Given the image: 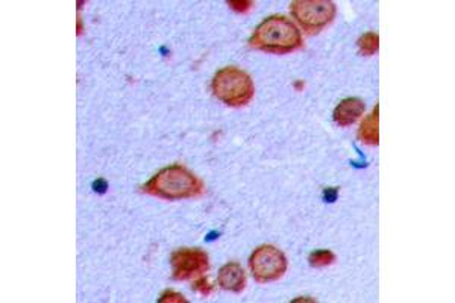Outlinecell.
<instances>
[{"mask_svg":"<svg viewBox=\"0 0 455 303\" xmlns=\"http://www.w3.org/2000/svg\"><path fill=\"white\" fill-rule=\"evenodd\" d=\"M203 182L181 164L167 165L141 186V191L164 200L196 199L203 194Z\"/></svg>","mask_w":455,"mask_h":303,"instance_id":"6da1fadb","label":"cell"},{"mask_svg":"<svg viewBox=\"0 0 455 303\" xmlns=\"http://www.w3.org/2000/svg\"><path fill=\"white\" fill-rule=\"evenodd\" d=\"M303 38L299 28L284 15H270L257 26L249 47L272 55H287L302 47Z\"/></svg>","mask_w":455,"mask_h":303,"instance_id":"7a4b0ae2","label":"cell"},{"mask_svg":"<svg viewBox=\"0 0 455 303\" xmlns=\"http://www.w3.org/2000/svg\"><path fill=\"white\" fill-rule=\"evenodd\" d=\"M211 91L222 103L242 108L254 99L255 85L247 71L228 66L220 68L211 81Z\"/></svg>","mask_w":455,"mask_h":303,"instance_id":"3957f363","label":"cell"},{"mask_svg":"<svg viewBox=\"0 0 455 303\" xmlns=\"http://www.w3.org/2000/svg\"><path fill=\"white\" fill-rule=\"evenodd\" d=\"M290 13L302 31L316 35L333 23L337 6L331 0H294L290 3Z\"/></svg>","mask_w":455,"mask_h":303,"instance_id":"277c9868","label":"cell"},{"mask_svg":"<svg viewBox=\"0 0 455 303\" xmlns=\"http://www.w3.org/2000/svg\"><path fill=\"white\" fill-rule=\"evenodd\" d=\"M249 269L258 283H270L282 278L289 269V261L281 249L263 244L249 256Z\"/></svg>","mask_w":455,"mask_h":303,"instance_id":"5b68a950","label":"cell"},{"mask_svg":"<svg viewBox=\"0 0 455 303\" xmlns=\"http://www.w3.org/2000/svg\"><path fill=\"white\" fill-rule=\"evenodd\" d=\"M171 265L173 281H190L210 270V258L202 249L182 247L171 255Z\"/></svg>","mask_w":455,"mask_h":303,"instance_id":"8992f818","label":"cell"},{"mask_svg":"<svg viewBox=\"0 0 455 303\" xmlns=\"http://www.w3.org/2000/svg\"><path fill=\"white\" fill-rule=\"evenodd\" d=\"M217 283L222 290L231 293H242L246 288V272L238 263H228L220 267Z\"/></svg>","mask_w":455,"mask_h":303,"instance_id":"52a82bcc","label":"cell"},{"mask_svg":"<svg viewBox=\"0 0 455 303\" xmlns=\"http://www.w3.org/2000/svg\"><path fill=\"white\" fill-rule=\"evenodd\" d=\"M364 111H366V105L361 99H359V97H346V99H343L335 106V110L333 112V119L338 126L347 128L359 121Z\"/></svg>","mask_w":455,"mask_h":303,"instance_id":"ba28073f","label":"cell"},{"mask_svg":"<svg viewBox=\"0 0 455 303\" xmlns=\"http://www.w3.org/2000/svg\"><path fill=\"white\" fill-rule=\"evenodd\" d=\"M359 138L364 145L378 146L380 145V106H375V110L366 117L359 129Z\"/></svg>","mask_w":455,"mask_h":303,"instance_id":"9c48e42d","label":"cell"},{"mask_svg":"<svg viewBox=\"0 0 455 303\" xmlns=\"http://www.w3.org/2000/svg\"><path fill=\"white\" fill-rule=\"evenodd\" d=\"M360 55L363 57H373L380 50V35L377 32H366L356 41Z\"/></svg>","mask_w":455,"mask_h":303,"instance_id":"30bf717a","label":"cell"},{"mask_svg":"<svg viewBox=\"0 0 455 303\" xmlns=\"http://www.w3.org/2000/svg\"><path fill=\"white\" fill-rule=\"evenodd\" d=\"M308 263L311 267L322 269V267H328L335 263V253L328 251V249H320V251H315L313 253H310Z\"/></svg>","mask_w":455,"mask_h":303,"instance_id":"8fae6325","label":"cell"},{"mask_svg":"<svg viewBox=\"0 0 455 303\" xmlns=\"http://www.w3.org/2000/svg\"><path fill=\"white\" fill-rule=\"evenodd\" d=\"M193 288H194L196 293H199V294H202L203 297H207L214 291V285L210 282V279L207 278V276L202 274V276H199L198 279L194 281Z\"/></svg>","mask_w":455,"mask_h":303,"instance_id":"7c38bea8","label":"cell"},{"mask_svg":"<svg viewBox=\"0 0 455 303\" xmlns=\"http://www.w3.org/2000/svg\"><path fill=\"white\" fill-rule=\"evenodd\" d=\"M228 6L233 8L234 11L240 13V14H245V13H249L254 8V2H249V0H246V2H233V0H229V2H226Z\"/></svg>","mask_w":455,"mask_h":303,"instance_id":"4fadbf2b","label":"cell"},{"mask_svg":"<svg viewBox=\"0 0 455 303\" xmlns=\"http://www.w3.org/2000/svg\"><path fill=\"white\" fill-rule=\"evenodd\" d=\"M158 302L159 303H164V302H185V299H184V296H181V294H178V293H175L172 290H168V291H166L163 294L161 297H159Z\"/></svg>","mask_w":455,"mask_h":303,"instance_id":"5bb4252c","label":"cell"},{"mask_svg":"<svg viewBox=\"0 0 455 303\" xmlns=\"http://www.w3.org/2000/svg\"><path fill=\"white\" fill-rule=\"evenodd\" d=\"M93 190L96 193L103 194L106 190H108V182H106L105 179H102V177H101V179H97V181L93 182Z\"/></svg>","mask_w":455,"mask_h":303,"instance_id":"9a60e30c","label":"cell"},{"mask_svg":"<svg viewBox=\"0 0 455 303\" xmlns=\"http://www.w3.org/2000/svg\"><path fill=\"white\" fill-rule=\"evenodd\" d=\"M337 195H338V189H326V190L324 191V198H325V200L329 202V203L334 202V200L337 199Z\"/></svg>","mask_w":455,"mask_h":303,"instance_id":"2e32d148","label":"cell"},{"mask_svg":"<svg viewBox=\"0 0 455 303\" xmlns=\"http://www.w3.org/2000/svg\"><path fill=\"white\" fill-rule=\"evenodd\" d=\"M294 88H296V90H298V91H301V90H302V88H303V82H301V81H296V82H294Z\"/></svg>","mask_w":455,"mask_h":303,"instance_id":"e0dca14e","label":"cell"}]
</instances>
